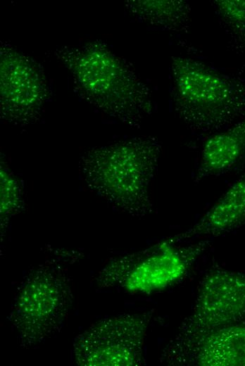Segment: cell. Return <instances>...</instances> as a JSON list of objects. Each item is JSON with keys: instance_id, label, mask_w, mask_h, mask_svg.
Returning a JSON list of instances; mask_svg holds the SVG:
<instances>
[{"instance_id": "1", "label": "cell", "mask_w": 245, "mask_h": 366, "mask_svg": "<svg viewBox=\"0 0 245 366\" xmlns=\"http://www.w3.org/2000/svg\"><path fill=\"white\" fill-rule=\"evenodd\" d=\"M81 94L103 112L131 126L152 111L148 86L101 42L57 49Z\"/></svg>"}, {"instance_id": "2", "label": "cell", "mask_w": 245, "mask_h": 366, "mask_svg": "<svg viewBox=\"0 0 245 366\" xmlns=\"http://www.w3.org/2000/svg\"><path fill=\"white\" fill-rule=\"evenodd\" d=\"M174 111L191 130L217 133L245 117V81L185 56L170 63Z\"/></svg>"}, {"instance_id": "3", "label": "cell", "mask_w": 245, "mask_h": 366, "mask_svg": "<svg viewBox=\"0 0 245 366\" xmlns=\"http://www.w3.org/2000/svg\"><path fill=\"white\" fill-rule=\"evenodd\" d=\"M245 317V274L215 270L203 279L194 306L167 344L163 362H190L201 341L211 332L237 324Z\"/></svg>"}, {"instance_id": "4", "label": "cell", "mask_w": 245, "mask_h": 366, "mask_svg": "<svg viewBox=\"0 0 245 366\" xmlns=\"http://www.w3.org/2000/svg\"><path fill=\"white\" fill-rule=\"evenodd\" d=\"M161 151L151 138L116 142L97 151L104 191L117 206L131 215L143 216L152 210L149 185Z\"/></svg>"}, {"instance_id": "5", "label": "cell", "mask_w": 245, "mask_h": 366, "mask_svg": "<svg viewBox=\"0 0 245 366\" xmlns=\"http://www.w3.org/2000/svg\"><path fill=\"white\" fill-rule=\"evenodd\" d=\"M70 289L64 273L42 268L22 285L10 320L22 343L32 346L54 333L70 303Z\"/></svg>"}, {"instance_id": "6", "label": "cell", "mask_w": 245, "mask_h": 366, "mask_svg": "<svg viewBox=\"0 0 245 366\" xmlns=\"http://www.w3.org/2000/svg\"><path fill=\"white\" fill-rule=\"evenodd\" d=\"M151 311L103 319L75 339V362L86 366H134L144 362V346Z\"/></svg>"}, {"instance_id": "7", "label": "cell", "mask_w": 245, "mask_h": 366, "mask_svg": "<svg viewBox=\"0 0 245 366\" xmlns=\"http://www.w3.org/2000/svg\"><path fill=\"white\" fill-rule=\"evenodd\" d=\"M0 89L3 116L20 122L35 117L49 94L41 66L7 44L0 49Z\"/></svg>"}, {"instance_id": "8", "label": "cell", "mask_w": 245, "mask_h": 366, "mask_svg": "<svg viewBox=\"0 0 245 366\" xmlns=\"http://www.w3.org/2000/svg\"><path fill=\"white\" fill-rule=\"evenodd\" d=\"M206 242L183 248L165 241L134 254L120 283L127 292L149 294L163 289L181 279L190 264L203 251Z\"/></svg>"}, {"instance_id": "9", "label": "cell", "mask_w": 245, "mask_h": 366, "mask_svg": "<svg viewBox=\"0 0 245 366\" xmlns=\"http://www.w3.org/2000/svg\"><path fill=\"white\" fill-rule=\"evenodd\" d=\"M245 222V172L235 180L215 204L185 232L165 241L175 245L201 236H218Z\"/></svg>"}, {"instance_id": "10", "label": "cell", "mask_w": 245, "mask_h": 366, "mask_svg": "<svg viewBox=\"0 0 245 366\" xmlns=\"http://www.w3.org/2000/svg\"><path fill=\"white\" fill-rule=\"evenodd\" d=\"M245 158V117L225 131L212 134L203 144L194 182L219 176Z\"/></svg>"}, {"instance_id": "11", "label": "cell", "mask_w": 245, "mask_h": 366, "mask_svg": "<svg viewBox=\"0 0 245 366\" xmlns=\"http://www.w3.org/2000/svg\"><path fill=\"white\" fill-rule=\"evenodd\" d=\"M189 362L200 366H245V326L234 324L206 336Z\"/></svg>"}, {"instance_id": "12", "label": "cell", "mask_w": 245, "mask_h": 366, "mask_svg": "<svg viewBox=\"0 0 245 366\" xmlns=\"http://www.w3.org/2000/svg\"><path fill=\"white\" fill-rule=\"evenodd\" d=\"M125 6L137 18L172 32H186L191 25V8L186 1L132 0Z\"/></svg>"}, {"instance_id": "13", "label": "cell", "mask_w": 245, "mask_h": 366, "mask_svg": "<svg viewBox=\"0 0 245 366\" xmlns=\"http://www.w3.org/2000/svg\"><path fill=\"white\" fill-rule=\"evenodd\" d=\"M213 4L233 46L245 53V0H215Z\"/></svg>"}]
</instances>
